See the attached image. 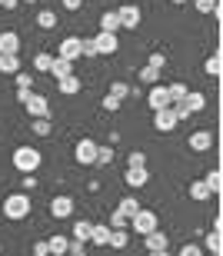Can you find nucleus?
Returning a JSON list of instances; mask_svg holds the SVG:
<instances>
[{
	"label": "nucleus",
	"mask_w": 223,
	"mask_h": 256,
	"mask_svg": "<svg viewBox=\"0 0 223 256\" xmlns=\"http://www.w3.org/2000/svg\"><path fill=\"white\" fill-rule=\"evenodd\" d=\"M30 210H34V203H30L27 193H10V196L4 200V216L7 220H27Z\"/></svg>",
	"instance_id": "f257e3e1"
},
{
	"label": "nucleus",
	"mask_w": 223,
	"mask_h": 256,
	"mask_svg": "<svg viewBox=\"0 0 223 256\" xmlns=\"http://www.w3.org/2000/svg\"><path fill=\"white\" fill-rule=\"evenodd\" d=\"M40 160H44V156H40V150H34V146H17V150H14V166H17L20 173H34L40 166Z\"/></svg>",
	"instance_id": "f03ea898"
},
{
	"label": "nucleus",
	"mask_w": 223,
	"mask_h": 256,
	"mask_svg": "<svg viewBox=\"0 0 223 256\" xmlns=\"http://www.w3.org/2000/svg\"><path fill=\"white\" fill-rule=\"evenodd\" d=\"M130 226H134V233H140V236H146V233H154V230H160V220H156L154 210H136L134 216H130Z\"/></svg>",
	"instance_id": "7ed1b4c3"
},
{
	"label": "nucleus",
	"mask_w": 223,
	"mask_h": 256,
	"mask_svg": "<svg viewBox=\"0 0 223 256\" xmlns=\"http://www.w3.org/2000/svg\"><path fill=\"white\" fill-rule=\"evenodd\" d=\"M140 7L136 4H124V7H116V20H120V27H126V30H136L140 27Z\"/></svg>",
	"instance_id": "20e7f679"
},
{
	"label": "nucleus",
	"mask_w": 223,
	"mask_h": 256,
	"mask_svg": "<svg viewBox=\"0 0 223 256\" xmlns=\"http://www.w3.org/2000/svg\"><path fill=\"white\" fill-rule=\"evenodd\" d=\"M90 40H94V47H97V57H110V54H116V50H120L116 34H104V30H100L97 37H90Z\"/></svg>",
	"instance_id": "39448f33"
},
{
	"label": "nucleus",
	"mask_w": 223,
	"mask_h": 256,
	"mask_svg": "<svg viewBox=\"0 0 223 256\" xmlns=\"http://www.w3.org/2000/svg\"><path fill=\"white\" fill-rule=\"evenodd\" d=\"M176 124H180V120H176L174 106H164V110H156V114H154V126H156L160 133H170V130H176Z\"/></svg>",
	"instance_id": "423d86ee"
},
{
	"label": "nucleus",
	"mask_w": 223,
	"mask_h": 256,
	"mask_svg": "<svg viewBox=\"0 0 223 256\" xmlns=\"http://www.w3.org/2000/svg\"><path fill=\"white\" fill-rule=\"evenodd\" d=\"M74 153H77L80 166H94V163H97V143H94V140H80Z\"/></svg>",
	"instance_id": "0eeeda50"
},
{
	"label": "nucleus",
	"mask_w": 223,
	"mask_h": 256,
	"mask_svg": "<svg viewBox=\"0 0 223 256\" xmlns=\"http://www.w3.org/2000/svg\"><path fill=\"white\" fill-rule=\"evenodd\" d=\"M124 183H126V186H134V190H140V186L150 183V170H146V166H126Z\"/></svg>",
	"instance_id": "6e6552de"
},
{
	"label": "nucleus",
	"mask_w": 223,
	"mask_h": 256,
	"mask_svg": "<svg viewBox=\"0 0 223 256\" xmlns=\"http://www.w3.org/2000/svg\"><path fill=\"white\" fill-rule=\"evenodd\" d=\"M146 106L150 110H164V106H170V96H166V86H160V84H154L150 86V94H146Z\"/></svg>",
	"instance_id": "1a4fd4ad"
},
{
	"label": "nucleus",
	"mask_w": 223,
	"mask_h": 256,
	"mask_svg": "<svg viewBox=\"0 0 223 256\" xmlns=\"http://www.w3.org/2000/svg\"><path fill=\"white\" fill-rule=\"evenodd\" d=\"M74 213V196H54L50 200V216L54 220H67Z\"/></svg>",
	"instance_id": "9d476101"
},
{
	"label": "nucleus",
	"mask_w": 223,
	"mask_h": 256,
	"mask_svg": "<svg viewBox=\"0 0 223 256\" xmlns=\"http://www.w3.org/2000/svg\"><path fill=\"white\" fill-rule=\"evenodd\" d=\"M54 57H64V60H70V64H74V60L80 57V37H64Z\"/></svg>",
	"instance_id": "9b49d317"
},
{
	"label": "nucleus",
	"mask_w": 223,
	"mask_h": 256,
	"mask_svg": "<svg viewBox=\"0 0 223 256\" xmlns=\"http://www.w3.org/2000/svg\"><path fill=\"white\" fill-rule=\"evenodd\" d=\"M210 146H214V133H210V130H196V133H190V150L206 153Z\"/></svg>",
	"instance_id": "f8f14e48"
},
{
	"label": "nucleus",
	"mask_w": 223,
	"mask_h": 256,
	"mask_svg": "<svg viewBox=\"0 0 223 256\" xmlns=\"http://www.w3.org/2000/svg\"><path fill=\"white\" fill-rule=\"evenodd\" d=\"M90 226H94L90 220H77V223H74V230H70V243H80V246H84V243H90Z\"/></svg>",
	"instance_id": "ddd939ff"
},
{
	"label": "nucleus",
	"mask_w": 223,
	"mask_h": 256,
	"mask_svg": "<svg viewBox=\"0 0 223 256\" xmlns=\"http://www.w3.org/2000/svg\"><path fill=\"white\" fill-rule=\"evenodd\" d=\"M0 54H20V34L17 30H4L0 34Z\"/></svg>",
	"instance_id": "4468645a"
},
{
	"label": "nucleus",
	"mask_w": 223,
	"mask_h": 256,
	"mask_svg": "<svg viewBox=\"0 0 223 256\" xmlns=\"http://www.w3.org/2000/svg\"><path fill=\"white\" fill-rule=\"evenodd\" d=\"M144 243H146V253H156V250H166L170 246V240L160 233V230H154V233H146L144 236Z\"/></svg>",
	"instance_id": "2eb2a0df"
},
{
	"label": "nucleus",
	"mask_w": 223,
	"mask_h": 256,
	"mask_svg": "<svg viewBox=\"0 0 223 256\" xmlns=\"http://www.w3.org/2000/svg\"><path fill=\"white\" fill-rule=\"evenodd\" d=\"M67 250H70V240L67 236H57V233H54V236L47 240V253L50 256H67Z\"/></svg>",
	"instance_id": "dca6fc26"
},
{
	"label": "nucleus",
	"mask_w": 223,
	"mask_h": 256,
	"mask_svg": "<svg viewBox=\"0 0 223 256\" xmlns=\"http://www.w3.org/2000/svg\"><path fill=\"white\" fill-rule=\"evenodd\" d=\"M57 90H60L64 96L80 94V76H74V74H70V76H60V80H57Z\"/></svg>",
	"instance_id": "f3484780"
},
{
	"label": "nucleus",
	"mask_w": 223,
	"mask_h": 256,
	"mask_svg": "<svg viewBox=\"0 0 223 256\" xmlns=\"http://www.w3.org/2000/svg\"><path fill=\"white\" fill-rule=\"evenodd\" d=\"M47 74H54L57 80H60V76H70V74H74V64H70V60H64V57H54V60H50V70H47Z\"/></svg>",
	"instance_id": "a211bd4d"
},
{
	"label": "nucleus",
	"mask_w": 223,
	"mask_h": 256,
	"mask_svg": "<svg viewBox=\"0 0 223 256\" xmlns=\"http://www.w3.org/2000/svg\"><path fill=\"white\" fill-rule=\"evenodd\" d=\"M107 240H110V226H107V223H94V226H90V243L107 246Z\"/></svg>",
	"instance_id": "6ab92c4d"
},
{
	"label": "nucleus",
	"mask_w": 223,
	"mask_h": 256,
	"mask_svg": "<svg viewBox=\"0 0 223 256\" xmlns=\"http://www.w3.org/2000/svg\"><path fill=\"white\" fill-rule=\"evenodd\" d=\"M204 70H206V76H220V74H223V57H220V50H214V54L204 60Z\"/></svg>",
	"instance_id": "aec40b11"
},
{
	"label": "nucleus",
	"mask_w": 223,
	"mask_h": 256,
	"mask_svg": "<svg viewBox=\"0 0 223 256\" xmlns=\"http://www.w3.org/2000/svg\"><path fill=\"white\" fill-rule=\"evenodd\" d=\"M20 70V54H0V74H17Z\"/></svg>",
	"instance_id": "412c9836"
},
{
	"label": "nucleus",
	"mask_w": 223,
	"mask_h": 256,
	"mask_svg": "<svg viewBox=\"0 0 223 256\" xmlns=\"http://www.w3.org/2000/svg\"><path fill=\"white\" fill-rule=\"evenodd\" d=\"M126 243H130V230H110V240H107V246L114 250H126Z\"/></svg>",
	"instance_id": "4be33fe9"
},
{
	"label": "nucleus",
	"mask_w": 223,
	"mask_h": 256,
	"mask_svg": "<svg viewBox=\"0 0 223 256\" xmlns=\"http://www.w3.org/2000/svg\"><path fill=\"white\" fill-rule=\"evenodd\" d=\"M184 104H186V110H190V114H200V110H204V106H206V96L200 94V90H190V94H186V100H184Z\"/></svg>",
	"instance_id": "5701e85b"
},
{
	"label": "nucleus",
	"mask_w": 223,
	"mask_h": 256,
	"mask_svg": "<svg viewBox=\"0 0 223 256\" xmlns=\"http://www.w3.org/2000/svg\"><path fill=\"white\" fill-rule=\"evenodd\" d=\"M214 193H210V186H206L204 180H194L190 183V200H196V203H204V200H210Z\"/></svg>",
	"instance_id": "b1692460"
},
{
	"label": "nucleus",
	"mask_w": 223,
	"mask_h": 256,
	"mask_svg": "<svg viewBox=\"0 0 223 256\" xmlns=\"http://www.w3.org/2000/svg\"><path fill=\"white\" fill-rule=\"evenodd\" d=\"M186 94H190V90H186V84H170V86H166L170 106H174V104H184V100H186Z\"/></svg>",
	"instance_id": "393cba45"
},
{
	"label": "nucleus",
	"mask_w": 223,
	"mask_h": 256,
	"mask_svg": "<svg viewBox=\"0 0 223 256\" xmlns=\"http://www.w3.org/2000/svg\"><path fill=\"white\" fill-rule=\"evenodd\" d=\"M100 30H104V34H116V30H120V20H116V10H107V14L100 17Z\"/></svg>",
	"instance_id": "a878e982"
},
{
	"label": "nucleus",
	"mask_w": 223,
	"mask_h": 256,
	"mask_svg": "<svg viewBox=\"0 0 223 256\" xmlns=\"http://www.w3.org/2000/svg\"><path fill=\"white\" fill-rule=\"evenodd\" d=\"M30 130L37 133V136H50V133H54V124H50V116H34Z\"/></svg>",
	"instance_id": "bb28decb"
},
{
	"label": "nucleus",
	"mask_w": 223,
	"mask_h": 256,
	"mask_svg": "<svg viewBox=\"0 0 223 256\" xmlns=\"http://www.w3.org/2000/svg\"><path fill=\"white\" fill-rule=\"evenodd\" d=\"M57 24H60V20H57V14H54V10H40V14H37V27L40 30H54Z\"/></svg>",
	"instance_id": "cd10ccee"
},
{
	"label": "nucleus",
	"mask_w": 223,
	"mask_h": 256,
	"mask_svg": "<svg viewBox=\"0 0 223 256\" xmlns=\"http://www.w3.org/2000/svg\"><path fill=\"white\" fill-rule=\"evenodd\" d=\"M204 183L210 186V193H220V190H223V176H220V170H210V173L204 176Z\"/></svg>",
	"instance_id": "c85d7f7f"
},
{
	"label": "nucleus",
	"mask_w": 223,
	"mask_h": 256,
	"mask_svg": "<svg viewBox=\"0 0 223 256\" xmlns=\"http://www.w3.org/2000/svg\"><path fill=\"white\" fill-rule=\"evenodd\" d=\"M136 210H140V203H136L134 196H126V200H120V206H116V213H124V216L130 220V216L136 213Z\"/></svg>",
	"instance_id": "c756f323"
},
{
	"label": "nucleus",
	"mask_w": 223,
	"mask_h": 256,
	"mask_svg": "<svg viewBox=\"0 0 223 256\" xmlns=\"http://www.w3.org/2000/svg\"><path fill=\"white\" fill-rule=\"evenodd\" d=\"M204 246L210 250V253H220V246H223V240H220V230H210V233H206Z\"/></svg>",
	"instance_id": "7c9ffc66"
},
{
	"label": "nucleus",
	"mask_w": 223,
	"mask_h": 256,
	"mask_svg": "<svg viewBox=\"0 0 223 256\" xmlns=\"http://www.w3.org/2000/svg\"><path fill=\"white\" fill-rule=\"evenodd\" d=\"M140 80H144L146 86H154V84H160V70H154V66H144V70H140Z\"/></svg>",
	"instance_id": "2f4dec72"
},
{
	"label": "nucleus",
	"mask_w": 223,
	"mask_h": 256,
	"mask_svg": "<svg viewBox=\"0 0 223 256\" xmlns=\"http://www.w3.org/2000/svg\"><path fill=\"white\" fill-rule=\"evenodd\" d=\"M14 80H17V90H34V76H30L27 70H17Z\"/></svg>",
	"instance_id": "473e14b6"
},
{
	"label": "nucleus",
	"mask_w": 223,
	"mask_h": 256,
	"mask_svg": "<svg viewBox=\"0 0 223 256\" xmlns=\"http://www.w3.org/2000/svg\"><path fill=\"white\" fill-rule=\"evenodd\" d=\"M200 14H220V0H194Z\"/></svg>",
	"instance_id": "72a5a7b5"
},
{
	"label": "nucleus",
	"mask_w": 223,
	"mask_h": 256,
	"mask_svg": "<svg viewBox=\"0 0 223 256\" xmlns=\"http://www.w3.org/2000/svg\"><path fill=\"white\" fill-rule=\"evenodd\" d=\"M50 60H54V54H37V57H34V70L47 74V70H50Z\"/></svg>",
	"instance_id": "f704fd0d"
},
{
	"label": "nucleus",
	"mask_w": 223,
	"mask_h": 256,
	"mask_svg": "<svg viewBox=\"0 0 223 256\" xmlns=\"http://www.w3.org/2000/svg\"><path fill=\"white\" fill-rule=\"evenodd\" d=\"M110 96H116V100L124 104L126 96H130V86H126V84H114V86H110Z\"/></svg>",
	"instance_id": "c9c22d12"
},
{
	"label": "nucleus",
	"mask_w": 223,
	"mask_h": 256,
	"mask_svg": "<svg viewBox=\"0 0 223 256\" xmlns=\"http://www.w3.org/2000/svg\"><path fill=\"white\" fill-rule=\"evenodd\" d=\"M110 160H114V146H97V163L100 166H107Z\"/></svg>",
	"instance_id": "e433bc0d"
},
{
	"label": "nucleus",
	"mask_w": 223,
	"mask_h": 256,
	"mask_svg": "<svg viewBox=\"0 0 223 256\" xmlns=\"http://www.w3.org/2000/svg\"><path fill=\"white\" fill-rule=\"evenodd\" d=\"M126 223H130V220H126L124 213H116V210H114V213H110V223H107V226H110V230H124Z\"/></svg>",
	"instance_id": "4c0bfd02"
},
{
	"label": "nucleus",
	"mask_w": 223,
	"mask_h": 256,
	"mask_svg": "<svg viewBox=\"0 0 223 256\" xmlns=\"http://www.w3.org/2000/svg\"><path fill=\"white\" fill-rule=\"evenodd\" d=\"M180 256H204V250H200V243H184Z\"/></svg>",
	"instance_id": "58836bf2"
},
{
	"label": "nucleus",
	"mask_w": 223,
	"mask_h": 256,
	"mask_svg": "<svg viewBox=\"0 0 223 256\" xmlns=\"http://www.w3.org/2000/svg\"><path fill=\"white\" fill-rule=\"evenodd\" d=\"M80 57H97V47H94V40H80Z\"/></svg>",
	"instance_id": "ea45409f"
},
{
	"label": "nucleus",
	"mask_w": 223,
	"mask_h": 256,
	"mask_svg": "<svg viewBox=\"0 0 223 256\" xmlns=\"http://www.w3.org/2000/svg\"><path fill=\"white\" fill-rule=\"evenodd\" d=\"M126 166H146V153H130L126 156Z\"/></svg>",
	"instance_id": "a19ab883"
},
{
	"label": "nucleus",
	"mask_w": 223,
	"mask_h": 256,
	"mask_svg": "<svg viewBox=\"0 0 223 256\" xmlns=\"http://www.w3.org/2000/svg\"><path fill=\"white\" fill-rule=\"evenodd\" d=\"M104 110H107V114H116V110H120V100H116V96H104Z\"/></svg>",
	"instance_id": "79ce46f5"
},
{
	"label": "nucleus",
	"mask_w": 223,
	"mask_h": 256,
	"mask_svg": "<svg viewBox=\"0 0 223 256\" xmlns=\"http://www.w3.org/2000/svg\"><path fill=\"white\" fill-rule=\"evenodd\" d=\"M146 66H154V70H164V66H166V57H164V54H150V64H146Z\"/></svg>",
	"instance_id": "37998d69"
},
{
	"label": "nucleus",
	"mask_w": 223,
	"mask_h": 256,
	"mask_svg": "<svg viewBox=\"0 0 223 256\" xmlns=\"http://www.w3.org/2000/svg\"><path fill=\"white\" fill-rule=\"evenodd\" d=\"M40 183H37V176L34 173H24V193H30V190H37Z\"/></svg>",
	"instance_id": "c03bdc74"
},
{
	"label": "nucleus",
	"mask_w": 223,
	"mask_h": 256,
	"mask_svg": "<svg viewBox=\"0 0 223 256\" xmlns=\"http://www.w3.org/2000/svg\"><path fill=\"white\" fill-rule=\"evenodd\" d=\"M34 256H50V253H47V240H40V243H34Z\"/></svg>",
	"instance_id": "a18cd8bd"
},
{
	"label": "nucleus",
	"mask_w": 223,
	"mask_h": 256,
	"mask_svg": "<svg viewBox=\"0 0 223 256\" xmlns=\"http://www.w3.org/2000/svg\"><path fill=\"white\" fill-rule=\"evenodd\" d=\"M67 256H87V250L80 246V243H70V250H67Z\"/></svg>",
	"instance_id": "49530a36"
},
{
	"label": "nucleus",
	"mask_w": 223,
	"mask_h": 256,
	"mask_svg": "<svg viewBox=\"0 0 223 256\" xmlns=\"http://www.w3.org/2000/svg\"><path fill=\"white\" fill-rule=\"evenodd\" d=\"M0 7H4V10H17L20 0H0Z\"/></svg>",
	"instance_id": "de8ad7c7"
},
{
	"label": "nucleus",
	"mask_w": 223,
	"mask_h": 256,
	"mask_svg": "<svg viewBox=\"0 0 223 256\" xmlns=\"http://www.w3.org/2000/svg\"><path fill=\"white\" fill-rule=\"evenodd\" d=\"M80 4H84V0H64V7H67V10H80Z\"/></svg>",
	"instance_id": "09e8293b"
},
{
	"label": "nucleus",
	"mask_w": 223,
	"mask_h": 256,
	"mask_svg": "<svg viewBox=\"0 0 223 256\" xmlns=\"http://www.w3.org/2000/svg\"><path fill=\"white\" fill-rule=\"evenodd\" d=\"M146 256H170L166 250H156V253H146Z\"/></svg>",
	"instance_id": "8fccbe9b"
},
{
	"label": "nucleus",
	"mask_w": 223,
	"mask_h": 256,
	"mask_svg": "<svg viewBox=\"0 0 223 256\" xmlns=\"http://www.w3.org/2000/svg\"><path fill=\"white\" fill-rule=\"evenodd\" d=\"M20 4H37V0H20Z\"/></svg>",
	"instance_id": "3c124183"
},
{
	"label": "nucleus",
	"mask_w": 223,
	"mask_h": 256,
	"mask_svg": "<svg viewBox=\"0 0 223 256\" xmlns=\"http://www.w3.org/2000/svg\"><path fill=\"white\" fill-rule=\"evenodd\" d=\"M170 4H186V0H170Z\"/></svg>",
	"instance_id": "603ef678"
},
{
	"label": "nucleus",
	"mask_w": 223,
	"mask_h": 256,
	"mask_svg": "<svg viewBox=\"0 0 223 256\" xmlns=\"http://www.w3.org/2000/svg\"><path fill=\"white\" fill-rule=\"evenodd\" d=\"M210 256H220V253H210Z\"/></svg>",
	"instance_id": "864d4df0"
},
{
	"label": "nucleus",
	"mask_w": 223,
	"mask_h": 256,
	"mask_svg": "<svg viewBox=\"0 0 223 256\" xmlns=\"http://www.w3.org/2000/svg\"><path fill=\"white\" fill-rule=\"evenodd\" d=\"M0 253H4V246H0Z\"/></svg>",
	"instance_id": "5fc2aeb1"
}]
</instances>
